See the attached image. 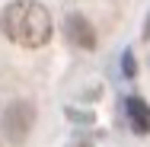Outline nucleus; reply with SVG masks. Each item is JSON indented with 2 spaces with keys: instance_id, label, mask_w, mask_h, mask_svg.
<instances>
[{
  "instance_id": "nucleus-1",
  "label": "nucleus",
  "mask_w": 150,
  "mask_h": 147,
  "mask_svg": "<svg viewBox=\"0 0 150 147\" xmlns=\"http://www.w3.org/2000/svg\"><path fill=\"white\" fill-rule=\"evenodd\" d=\"M0 32L19 48H45L54 35V26L42 0H10L0 13Z\"/></svg>"
},
{
  "instance_id": "nucleus-2",
  "label": "nucleus",
  "mask_w": 150,
  "mask_h": 147,
  "mask_svg": "<svg viewBox=\"0 0 150 147\" xmlns=\"http://www.w3.org/2000/svg\"><path fill=\"white\" fill-rule=\"evenodd\" d=\"M32 125H35V109H32V102H26V99L10 102V106L3 109V115H0V131H3L13 144H23V141L29 138Z\"/></svg>"
},
{
  "instance_id": "nucleus-3",
  "label": "nucleus",
  "mask_w": 150,
  "mask_h": 147,
  "mask_svg": "<svg viewBox=\"0 0 150 147\" xmlns=\"http://www.w3.org/2000/svg\"><path fill=\"white\" fill-rule=\"evenodd\" d=\"M64 32H67L70 45H77V48H96V29L80 13H67L64 16Z\"/></svg>"
},
{
  "instance_id": "nucleus-4",
  "label": "nucleus",
  "mask_w": 150,
  "mask_h": 147,
  "mask_svg": "<svg viewBox=\"0 0 150 147\" xmlns=\"http://www.w3.org/2000/svg\"><path fill=\"white\" fill-rule=\"evenodd\" d=\"M125 115H128L131 128H134L137 134H147L150 131V106L144 102V99H137V96L125 99Z\"/></svg>"
},
{
  "instance_id": "nucleus-5",
  "label": "nucleus",
  "mask_w": 150,
  "mask_h": 147,
  "mask_svg": "<svg viewBox=\"0 0 150 147\" xmlns=\"http://www.w3.org/2000/svg\"><path fill=\"white\" fill-rule=\"evenodd\" d=\"M121 67H125L128 74H134V61H131V55H125V61H121Z\"/></svg>"
},
{
  "instance_id": "nucleus-6",
  "label": "nucleus",
  "mask_w": 150,
  "mask_h": 147,
  "mask_svg": "<svg viewBox=\"0 0 150 147\" xmlns=\"http://www.w3.org/2000/svg\"><path fill=\"white\" fill-rule=\"evenodd\" d=\"M144 38H150V16H147V23H144Z\"/></svg>"
},
{
  "instance_id": "nucleus-7",
  "label": "nucleus",
  "mask_w": 150,
  "mask_h": 147,
  "mask_svg": "<svg viewBox=\"0 0 150 147\" xmlns=\"http://www.w3.org/2000/svg\"><path fill=\"white\" fill-rule=\"evenodd\" d=\"M0 147H3V144H0Z\"/></svg>"
}]
</instances>
